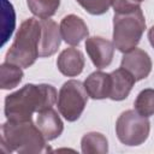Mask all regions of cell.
Instances as JSON below:
<instances>
[{"label": "cell", "mask_w": 154, "mask_h": 154, "mask_svg": "<svg viewBox=\"0 0 154 154\" xmlns=\"http://www.w3.org/2000/svg\"><path fill=\"white\" fill-rule=\"evenodd\" d=\"M41 40L38 45V55L40 58H46L53 55L61 42V32H60V26L58 24L49 19H41Z\"/></svg>", "instance_id": "9c48e42d"}, {"label": "cell", "mask_w": 154, "mask_h": 154, "mask_svg": "<svg viewBox=\"0 0 154 154\" xmlns=\"http://www.w3.org/2000/svg\"><path fill=\"white\" fill-rule=\"evenodd\" d=\"M135 77L123 67L111 72V94L109 99L122 101L126 99L135 84Z\"/></svg>", "instance_id": "7c38bea8"}, {"label": "cell", "mask_w": 154, "mask_h": 154, "mask_svg": "<svg viewBox=\"0 0 154 154\" xmlns=\"http://www.w3.org/2000/svg\"><path fill=\"white\" fill-rule=\"evenodd\" d=\"M46 138L32 123L7 120L1 125V148L6 153L17 152L19 154H38L49 150Z\"/></svg>", "instance_id": "7a4b0ae2"}, {"label": "cell", "mask_w": 154, "mask_h": 154, "mask_svg": "<svg viewBox=\"0 0 154 154\" xmlns=\"http://www.w3.org/2000/svg\"><path fill=\"white\" fill-rule=\"evenodd\" d=\"M23 75L20 66L6 61L2 63L0 66V88L4 90L16 88L20 83Z\"/></svg>", "instance_id": "9a60e30c"}, {"label": "cell", "mask_w": 154, "mask_h": 154, "mask_svg": "<svg viewBox=\"0 0 154 154\" xmlns=\"http://www.w3.org/2000/svg\"><path fill=\"white\" fill-rule=\"evenodd\" d=\"M150 123L147 117L141 116L135 109L123 112L116 123L118 140L125 146H140L149 136Z\"/></svg>", "instance_id": "5b68a950"}, {"label": "cell", "mask_w": 154, "mask_h": 154, "mask_svg": "<svg viewBox=\"0 0 154 154\" xmlns=\"http://www.w3.org/2000/svg\"><path fill=\"white\" fill-rule=\"evenodd\" d=\"M112 7L114 10V13H125L135 11L141 6L132 0H112Z\"/></svg>", "instance_id": "44dd1931"}, {"label": "cell", "mask_w": 154, "mask_h": 154, "mask_svg": "<svg viewBox=\"0 0 154 154\" xmlns=\"http://www.w3.org/2000/svg\"><path fill=\"white\" fill-rule=\"evenodd\" d=\"M120 67L129 71L136 81L144 79L152 71V60L147 52L141 48H134L124 54Z\"/></svg>", "instance_id": "ba28073f"}, {"label": "cell", "mask_w": 154, "mask_h": 154, "mask_svg": "<svg viewBox=\"0 0 154 154\" xmlns=\"http://www.w3.org/2000/svg\"><path fill=\"white\" fill-rule=\"evenodd\" d=\"M88 93L84 84L77 79H70L63 84L58 94V111L67 122L77 120L87 105Z\"/></svg>", "instance_id": "8992f818"}, {"label": "cell", "mask_w": 154, "mask_h": 154, "mask_svg": "<svg viewBox=\"0 0 154 154\" xmlns=\"http://www.w3.org/2000/svg\"><path fill=\"white\" fill-rule=\"evenodd\" d=\"M132 1H135V2H137V4H141L143 0H132Z\"/></svg>", "instance_id": "603a6c76"}, {"label": "cell", "mask_w": 154, "mask_h": 154, "mask_svg": "<svg viewBox=\"0 0 154 154\" xmlns=\"http://www.w3.org/2000/svg\"><path fill=\"white\" fill-rule=\"evenodd\" d=\"M37 114L38 116L36 119V125L47 141L55 140L61 135L64 130V124L53 108L45 109L42 112H38Z\"/></svg>", "instance_id": "4fadbf2b"}, {"label": "cell", "mask_w": 154, "mask_h": 154, "mask_svg": "<svg viewBox=\"0 0 154 154\" xmlns=\"http://www.w3.org/2000/svg\"><path fill=\"white\" fill-rule=\"evenodd\" d=\"M148 38H149V42H150V45H152V47L154 48V25L149 29V31H148Z\"/></svg>", "instance_id": "7402d4cb"}, {"label": "cell", "mask_w": 154, "mask_h": 154, "mask_svg": "<svg viewBox=\"0 0 154 154\" xmlns=\"http://www.w3.org/2000/svg\"><path fill=\"white\" fill-rule=\"evenodd\" d=\"M41 40V24L35 18L25 19L8 48L5 61L20 66L22 69L30 67L38 55V45Z\"/></svg>", "instance_id": "3957f363"}, {"label": "cell", "mask_w": 154, "mask_h": 154, "mask_svg": "<svg viewBox=\"0 0 154 154\" xmlns=\"http://www.w3.org/2000/svg\"><path fill=\"white\" fill-rule=\"evenodd\" d=\"M81 148L84 154H106L108 152V142L100 132H88L82 137Z\"/></svg>", "instance_id": "2e32d148"}, {"label": "cell", "mask_w": 154, "mask_h": 154, "mask_svg": "<svg viewBox=\"0 0 154 154\" xmlns=\"http://www.w3.org/2000/svg\"><path fill=\"white\" fill-rule=\"evenodd\" d=\"M146 29L142 8L131 12L114 13L113 17V45L122 53H126L138 45Z\"/></svg>", "instance_id": "277c9868"}, {"label": "cell", "mask_w": 154, "mask_h": 154, "mask_svg": "<svg viewBox=\"0 0 154 154\" xmlns=\"http://www.w3.org/2000/svg\"><path fill=\"white\" fill-rule=\"evenodd\" d=\"M1 25H2V43L5 45L8 40V37L12 35L14 25H16V16L13 6L7 1L2 0V11H1Z\"/></svg>", "instance_id": "d6986e66"}, {"label": "cell", "mask_w": 154, "mask_h": 154, "mask_svg": "<svg viewBox=\"0 0 154 154\" xmlns=\"http://www.w3.org/2000/svg\"><path fill=\"white\" fill-rule=\"evenodd\" d=\"M30 12L40 19H46L55 14L60 0H26Z\"/></svg>", "instance_id": "e0dca14e"}, {"label": "cell", "mask_w": 154, "mask_h": 154, "mask_svg": "<svg viewBox=\"0 0 154 154\" xmlns=\"http://www.w3.org/2000/svg\"><path fill=\"white\" fill-rule=\"evenodd\" d=\"M57 100L58 95L53 85L29 83L6 96L4 112L7 120L26 122L31 120L32 113L52 108Z\"/></svg>", "instance_id": "6da1fadb"}, {"label": "cell", "mask_w": 154, "mask_h": 154, "mask_svg": "<svg viewBox=\"0 0 154 154\" xmlns=\"http://www.w3.org/2000/svg\"><path fill=\"white\" fill-rule=\"evenodd\" d=\"M58 70L67 77H76L82 73L84 67L83 53L73 47L64 49L57 59Z\"/></svg>", "instance_id": "8fae6325"}, {"label": "cell", "mask_w": 154, "mask_h": 154, "mask_svg": "<svg viewBox=\"0 0 154 154\" xmlns=\"http://www.w3.org/2000/svg\"><path fill=\"white\" fill-rule=\"evenodd\" d=\"M85 49L95 67L101 70L111 65L114 54V45L109 40L100 36L88 37L85 41Z\"/></svg>", "instance_id": "52a82bcc"}, {"label": "cell", "mask_w": 154, "mask_h": 154, "mask_svg": "<svg viewBox=\"0 0 154 154\" xmlns=\"http://www.w3.org/2000/svg\"><path fill=\"white\" fill-rule=\"evenodd\" d=\"M61 37L67 45L77 46L89 34L84 20L76 14H67L60 22Z\"/></svg>", "instance_id": "30bf717a"}, {"label": "cell", "mask_w": 154, "mask_h": 154, "mask_svg": "<svg viewBox=\"0 0 154 154\" xmlns=\"http://www.w3.org/2000/svg\"><path fill=\"white\" fill-rule=\"evenodd\" d=\"M135 111L143 117H150L154 114V89L147 88L140 91L135 100Z\"/></svg>", "instance_id": "ac0fdd59"}, {"label": "cell", "mask_w": 154, "mask_h": 154, "mask_svg": "<svg viewBox=\"0 0 154 154\" xmlns=\"http://www.w3.org/2000/svg\"><path fill=\"white\" fill-rule=\"evenodd\" d=\"M88 13L99 16L108 11L112 6V0H76Z\"/></svg>", "instance_id": "ffe728a7"}, {"label": "cell", "mask_w": 154, "mask_h": 154, "mask_svg": "<svg viewBox=\"0 0 154 154\" xmlns=\"http://www.w3.org/2000/svg\"><path fill=\"white\" fill-rule=\"evenodd\" d=\"M84 88L89 97L94 100H102L109 97L111 94V73L95 71L90 73L84 81Z\"/></svg>", "instance_id": "5bb4252c"}]
</instances>
